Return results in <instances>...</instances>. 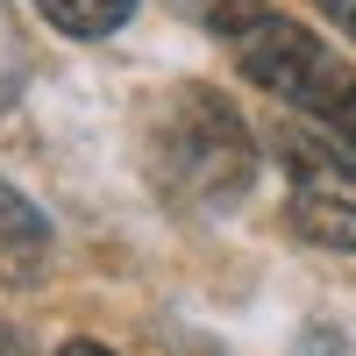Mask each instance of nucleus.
I'll return each instance as SVG.
<instances>
[{
    "label": "nucleus",
    "instance_id": "423d86ee",
    "mask_svg": "<svg viewBox=\"0 0 356 356\" xmlns=\"http://www.w3.org/2000/svg\"><path fill=\"white\" fill-rule=\"evenodd\" d=\"M314 8H321V15H328V22L342 29V36L356 43V0H314Z\"/></svg>",
    "mask_w": 356,
    "mask_h": 356
},
{
    "label": "nucleus",
    "instance_id": "f03ea898",
    "mask_svg": "<svg viewBox=\"0 0 356 356\" xmlns=\"http://www.w3.org/2000/svg\"><path fill=\"white\" fill-rule=\"evenodd\" d=\"M150 171L186 207H228L257 178V143L221 93L178 86V93H164L157 122H150Z\"/></svg>",
    "mask_w": 356,
    "mask_h": 356
},
{
    "label": "nucleus",
    "instance_id": "20e7f679",
    "mask_svg": "<svg viewBox=\"0 0 356 356\" xmlns=\"http://www.w3.org/2000/svg\"><path fill=\"white\" fill-rule=\"evenodd\" d=\"M50 271V228L8 178H0V285H36Z\"/></svg>",
    "mask_w": 356,
    "mask_h": 356
},
{
    "label": "nucleus",
    "instance_id": "7ed1b4c3",
    "mask_svg": "<svg viewBox=\"0 0 356 356\" xmlns=\"http://www.w3.org/2000/svg\"><path fill=\"white\" fill-rule=\"evenodd\" d=\"M278 150H285V178H292V193H285L292 228L307 243H321V250H349L356 257V164L335 157L328 143L292 136V129L278 136Z\"/></svg>",
    "mask_w": 356,
    "mask_h": 356
},
{
    "label": "nucleus",
    "instance_id": "39448f33",
    "mask_svg": "<svg viewBox=\"0 0 356 356\" xmlns=\"http://www.w3.org/2000/svg\"><path fill=\"white\" fill-rule=\"evenodd\" d=\"M36 15L50 29H65V36H114L129 15H136V0H36Z\"/></svg>",
    "mask_w": 356,
    "mask_h": 356
},
{
    "label": "nucleus",
    "instance_id": "0eeeda50",
    "mask_svg": "<svg viewBox=\"0 0 356 356\" xmlns=\"http://www.w3.org/2000/svg\"><path fill=\"white\" fill-rule=\"evenodd\" d=\"M0 356H29V349H22V335L8 328V321H0Z\"/></svg>",
    "mask_w": 356,
    "mask_h": 356
},
{
    "label": "nucleus",
    "instance_id": "6e6552de",
    "mask_svg": "<svg viewBox=\"0 0 356 356\" xmlns=\"http://www.w3.org/2000/svg\"><path fill=\"white\" fill-rule=\"evenodd\" d=\"M57 356H114V349H100V342H65Z\"/></svg>",
    "mask_w": 356,
    "mask_h": 356
},
{
    "label": "nucleus",
    "instance_id": "f257e3e1",
    "mask_svg": "<svg viewBox=\"0 0 356 356\" xmlns=\"http://www.w3.org/2000/svg\"><path fill=\"white\" fill-rule=\"evenodd\" d=\"M186 15L207 22L235 50L243 79H257L271 100L300 107L307 122H321L356 157V72L314 36V29L285 22L278 8H264V0H186Z\"/></svg>",
    "mask_w": 356,
    "mask_h": 356
}]
</instances>
